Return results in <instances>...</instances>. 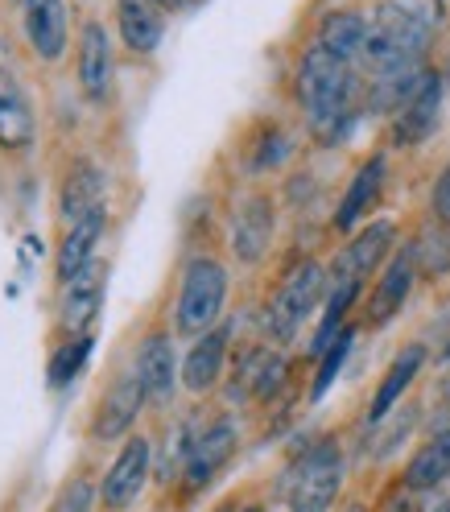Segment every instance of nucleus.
I'll return each mask as SVG.
<instances>
[{"mask_svg":"<svg viewBox=\"0 0 450 512\" xmlns=\"http://www.w3.org/2000/svg\"><path fill=\"white\" fill-rule=\"evenodd\" d=\"M294 91H298V108L306 116V128L314 141L335 145L347 137V128L356 124L360 108V75L351 62L327 54L323 46H306L294 71Z\"/></svg>","mask_w":450,"mask_h":512,"instance_id":"obj_1","label":"nucleus"},{"mask_svg":"<svg viewBox=\"0 0 450 512\" xmlns=\"http://www.w3.org/2000/svg\"><path fill=\"white\" fill-rule=\"evenodd\" d=\"M430 38H434V21L422 9L405 5V0H380L376 13L368 17V38L360 54L368 79L426 67Z\"/></svg>","mask_w":450,"mask_h":512,"instance_id":"obj_2","label":"nucleus"},{"mask_svg":"<svg viewBox=\"0 0 450 512\" xmlns=\"http://www.w3.org/2000/svg\"><path fill=\"white\" fill-rule=\"evenodd\" d=\"M228 290H232V277L219 256H211V252L190 256L182 265L178 298H174V335L199 339V335L215 331L223 323V310H228Z\"/></svg>","mask_w":450,"mask_h":512,"instance_id":"obj_3","label":"nucleus"},{"mask_svg":"<svg viewBox=\"0 0 450 512\" xmlns=\"http://www.w3.org/2000/svg\"><path fill=\"white\" fill-rule=\"evenodd\" d=\"M343 475H347L343 446L335 438H318L285 467V484H281L285 508L289 512H331L343 492Z\"/></svg>","mask_w":450,"mask_h":512,"instance_id":"obj_4","label":"nucleus"},{"mask_svg":"<svg viewBox=\"0 0 450 512\" xmlns=\"http://www.w3.org/2000/svg\"><path fill=\"white\" fill-rule=\"evenodd\" d=\"M327 290H331L327 265L310 261V256H306V261H298L294 269L281 277L277 294L265 306V335L273 343H294L298 331L310 323V314L327 302Z\"/></svg>","mask_w":450,"mask_h":512,"instance_id":"obj_5","label":"nucleus"},{"mask_svg":"<svg viewBox=\"0 0 450 512\" xmlns=\"http://www.w3.org/2000/svg\"><path fill=\"white\" fill-rule=\"evenodd\" d=\"M240 446V426L232 413H215V418H203L199 422V434H195V446L186 455V467H182V492L186 496H199L211 479L232 463Z\"/></svg>","mask_w":450,"mask_h":512,"instance_id":"obj_6","label":"nucleus"},{"mask_svg":"<svg viewBox=\"0 0 450 512\" xmlns=\"http://www.w3.org/2000/svg\"><path fill=\"white\" fill-rule=\"evenodd\" d=\"M149 405L145 389H141V380L137 372L128 368V372H116L108 380V389L100 393V401H95L91 409V422H87V438L91 442H124V438H133V426L141 418V409Z\"/></svg>","mask_w":450,"mask_h":512,"instance_id":"obj_7","label":"nucleus"},{"mask_svg":"<svg viewBox=\"0 0 450 512\" xmlns=\"http://www.w3.org/2000/svg\"><path fill=\"white\" fill-rule=\"evenodd\" d=\"M149 475H153V442L145 434H133V438H124L120 446V455L112 459V467L104 471L100 479V508L104 512H124V508H133L149 484Z\"/></svg>","mask_w":450,"mask_h":512,"instance_id":"obj_8","label":"nucleus"},{"mask_svg":"<svg viewBox=\"0 0 450 512\" xmlns=\"http://www.w3.org/2000/svg\"><path fill=\"white\" fill-rule=\"evenodd\" d=\"M133 372L141 380V389L149 397V405H170L178 384H182V368H178V351H174V335L170 327H149L133 351Z\"/></svg>","mask_w":450,"mask_h":512,"instance_id":"obj_9","label":"nucleus"},{"mask_svg":"<svg viewBox=\"0 0 450 512\" xmlns=\"http://www.w3.org/2000/svg\"><path fill=\"white\" fill-rule=\"evenodd\" d=\"M393 252H397V223L372 219L360 232H351V240L339 248L335 265L327 273H331V281H368L376 269L389 265Z\"/></svg>","mask_w":450,"mask_h":512,"instance_id":"obj_10","label":"nucleus"},{"mask_svg":"<svg viewBox=\"0 0 450 512\" xmlns=\"http://www.w3.org/2000/svg\"><path fill=\"white\" fill-rule=\"evenodd\" d=\"M417 273H422V269H417V252H413V240H409V244H401V248L389 256V265H384L380 277H376V290L368 294L364 323H368L372 331L389 327L393 318L405 310L413 285H417Z\"/></svg>","mask_w":450,"mask_h":512,"instance_id":"obj_11","label":"nucleus"},{"mask_svg":"<svg viewBox=\"0 0 450 512\" xmlns=\"http://www.w3.org/2000/svg\"><path fill=\"white\" fill-rule=\"evenodd\" d=\"M277 207L265 190H248L232 211V256L240 265H261L273 248Z\"/></svg>","mask_w":450,"mask_h":512,"instance_id":"obj_12","label":"nucleus"},{"mask_svg":"<svg viewBox=\"0 0 450 512\" xmlns=\"http://www.w3.org/2000/svg\"><path fill=\"white\" fill-rule=\"evenodd\" d=\"M104 277L108 265L91 261L67 285H58V335H91L95 318L104 310Z\"/></svg>","mask_w":450,"mask_h":512,"instance_id":"obj_13","label":"nucleus"},{"mask_svg":"<svg viewBox=\"0 0 450 512\" xmlns=\"http://www.w3.org/2000/svg\"><path fill=\"white\" fill-rule=\"evenodd\" d=\"M79 91L87 95L91 104H104L112 95V83H116V50H112V34L100 17H87L83 29H79Z\"/></svg>","mask_w":450,"mask_h":512,"instance_id":"obj_14","label":"nucleus"},{"mask_svg":"<svg viewBox=\"0 0 450 512\" xmlns=\"http://www.w3.org/2000/svg\"><path fill=\"white\" fill-rule=\"evenodd\" d=\"M21 29L38 62H62L71 46L67 0H21Z\"/></svg>","mask_w":450,"mask_h":512,"instance_id":"obj_15","label":"nucleus"},{"mask_svg":"<svg viewBox=\"0 0 450 512\" xmlns=\"http://www.w3.org/2000/svg\"><path fill=\"white\" fill-rule=\"evenodd\" d=\"M100 207H108V174L95 166L91 157H75L58 186V219L71 228V223L87 219Z\"/></svg>","mask_w":450,"mask_h":512,"instance_id":"obj_16","label":"nucleus"},{"mask_svg":"<svg viewBox=\"0 0 450 512\" xmlns=\"http://www.w3.org/2000/svg\"><path fill=\"white\" fill-rule=\"evenodd\" d=\"M228 351H232V327L219 323L215 331L199 335L190 343L186 360H182V389L190 397H207L215 384L223 380V368H228Z\"/></svg>","mask_w":450,"mask_h":512,"instance_id":"obj_17","label":"nucleus"},{"mask_svg":"<svg viewBox=\"0 0 450 512\" xmlns=\"http://www.w3.org/2000/svg\"><path fill=\"white\" fill-rule=\"evenodd\" d=\"M38 145V116L29 104L25 87L9 67H0V149L5 153H29Z\"/></svg>","mask_w":450,"mask_h":512,"instance_id":"obj_18","label":"nucleus"},{"mask_svg":"<svg viewBox=\"0 0 450 512\" xmlns=\"http://www.w3.org/2000/svg\"><path fill=\"white\" fill-rule=\"evenodd\" d=\"M384 178H389V157L384 153H372L368 162L351 174L347 190H343V199L335 207V232H360V223L368 219V211L376 207L380 199V190H384Z\"/></svg>","mask_w":450,"mask_h":512,"instance_id":"obj_19","label":"nucleus"},{"mask_svg":"<svg viewBox=\"0 0 450 512\" xmlns=\"http://www.w3.org/2000/svg\"><path fill=\"white\" fill-rule=\"evenodd\" d=\"M438 116H442V79L430 71L422 79V87L413 91V100L393 116V145L417 149L422 141H430L438 128Z\"/></svg>","mask_w":450,"mask_h":512,"instance_id":"obj_20","label":"nucleus"},{"mask_svg":"<svg viewBox=\"0 0 450 512\" xmlns=\"http://www.w3.org/2000/svg\"><path fill=\"white\" fill-rule=\"evenodd\" d=\"M104 232H108V207L71 223L67 236H62V244H58V252H54V281L58 285H67L75 273H83L95 261V248H100Z\"/></svg>","mask_w":450,"mask_h":512,"instance_id":"obj_21","label":"nucleus"},{"mask_svg":"<svg viewBox=\"0 0 450 512\" xmlns=\"http://www.w3.org/2000/svg\"><path fill=\"white\" fill-rule=\"evenodd\" d=\"M116 29L124 50L149 58L166 38V9L157 0H116Z\"/></svg>","mask_w":450,"mask_h":512,"instance_id":"obj_22","label":"nucleus"},{"mask_svg":"<svg viewBox=\"0 0 450 512\" xmlns=\"http://www.w3.org/2000/svg\"><path fill=\"white\" fill-rule=\"evenodd\" d=\"M426 368V343H409L397 351V360L389 364V372H384V380L376 384L372 393V405H368V426H380L389 422V413L401 405V397L413 389L417 372Z\"/></svg>","mask_w":450,"mask_h":512,"instance_id":"obj_23","label":"nucleus"},{"mask_svg":"<svg viewBox=\"0 0 450 512\" xmlns=\"http://www.w3.org/2000/svg\"><path fill=\"white\" fill-rule=\"evenodd\" d=\"M450 479V430H438L413 451V459L401 471L405 492H434Z\"/></svg>","mask_w":450,"mask_h":512,"instance_id":"obj_24","label":"nucleus"},{"mask_svg":"<svg viewBox=\"0 0 450 512\" xmlns=\"http://www.w3.org/2000/svg\"><path fill=\"white\" fill-rule=\"evenodd\" d=\"M364 38H368V17L360 9H331L323 21H318V46L343 62H351V67H356L360 54H364Z\"/></svg>","mask_w":450,"mask_h":512,"instance_id":"obj_25","label":"nucleus"},{"mask_svg":"<svg viewBox=\"0 0 450 512\" xmlns=\"http://www.w3.org/2000/svg\"><path fill=\"white\" fill-rule=\"evenodd\" d=\"M91 347H95V335H62V343L50 351V364H46V384L54 393L75 384V376L91 360Z\"/></svg>","mask_w":450,"mask_h":512,"instance_id":"obj_26","label":"nucleus"},{"mask_svg":"<svg viewBox=\"0 0 450 512\" xmlns=\"http://www.w3.org/2000/svg\"><path fill=\"white\" fill-rule=\"evenodd\" d=\"M413 252H417V269H422L426 277L450 273V228L434 219L430 228L413 240Z\"/></svg>","mask_w":450,"mask_h":512,"instance_id":"obj_27","label":"nucleus"},{"mask_svg":"<svg viewBox=\"0 0 450 512\" xmlns=\"http://www.w3.org/2000/svg\"><path fill=\"white\" fill-rule=\"evenodd\" d=\"M351 347H356V327H347L323 356H318V372H314V384H310V401H323L327 393H331V384L339 380V372H343V364H347V356H351Z\"/></svg>","mask_w":450,"mask_h":512,"instance_id":"obj_28","label":"nucleus"},{"mask_svg":"<svg viewBox=\"0 0 450 512\" xmlns=\"http://www.w3.org/2000/svg\"><path fill=\"white\" fill-rule=\"evenodd\" d=\"M95 504H100V484H91L87 475H71L46 512H91Z\"/></svg>","mask_w":450,"mask_h":512,"instance_id":"obj_29","label":"nucleus"},{"mask_svg":"<svg viewBox=\"0 0 450 512\" xmlns=\"http://www.w3.org/2000/svg\"><path fill=\"white\" fill-rule=\"evenodd\" d=\"M285 157H289V137L281 133L277 124H269L265 133H261V141H256V153H252L248 166H252L256 174H265V170H277Z\"/></svg>","mask_w":450,"mask_h":512,"instance_id":"obj_30","label":"nucleus"},{"mask_svg":"<svg viewBox=\"0 0 450 512\" xmlns=\"http://www.w3.org/2000/svg\"><path fill=\"white\" fill-rule=\"evenodd\" d=\"M430 211L438 223H446L450 228V162L442 166V174L434 178V195H430Z\"/></svg>","mask_w":450,"mask_h":512,"instance_id":"obj_31","label":"nucleus"},{"mask_svg":"<svg viewBox=\"0 0 450 512\" xmlns=\"http://www.w3.org/2000/svg\"><path fill=\"white\" fill-rule=\"evenodd\" d=\"M215 512H265L261 504H223V508H215Z\"/></svg>","mask_w":450,"mask_h":512,"instance_id":"obj_32","label":"nucleus"},{"mask_svg":"<svg viewBox=\"0 0 450 512\" xmlns=\"http://www.w3.org/2000/svg\"><path fill=\"white\" fill-rule=\"evenodd\" d=\"M157 5H162V9L170 13V9H182V5H186V0H157Z\"/></svg>","mask_w":450,"mask_h":512,"instance_id":"obj_33","label":"nucleus"},{"mask_svg":"<svg viewBox=\"0 0 450 512\" xmlns=\"http://www.w3.org/2000/svg\"><path fill=\"white\" fill-rule=\"evenodd\" d=\"M442 401L450 405V372H446V380H442Z\"/></svg>","mask_w":450,"mask_h":512,"instance_id":"obj_34","label":"nucleus"},{"mask_svg":"<svg viewBox=\"0 0 450 512\" xmlns=\"http://www.w3.org/2000/svg\"><path fill=\"white\" fill-rule=\"evenodd\" d=\"M434 512H450V500H442V504H438V508H434Z\"/></svg>","mask_w":450,"mask_h":512,"instance_id":"obj_35","label":"nucleus"},{"mask_svg":"<svg viewBox=\"0 0 450 512\" xmlns=\"http://www.w3.org/2000/svg\"><path fill=\"white\" fill-rule=\"evenodd\" d=\"M347 512H364V508H360V504H351V508H347Z\"/></svg>","mask_w":450,"mask_h":512,"instance_id":"obj_36","label":"nucleus"},{"mask_svg":"<svg viewBox=\"0 0 450 512\" xmlns=\"http://www.w3.org/2000/svg\"><path fill=\"white\" fill-rule=\"evenodd\" d=\"M442 360H450V343H446V351H442Z\"/></svg>","mask_w":450,"mask_h":512,"instance_id":"obj_37","label":"nucleus"}]
</instances>
